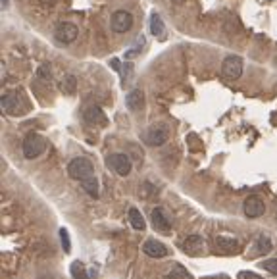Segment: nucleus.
<instances>
[{"instance_id": "obj_1", "label": "nucleus", "mask_w": 277, "mask_h": 279, "mask_svg": "<svg viewBox=\"0 0 277 279\" xmlns=\"http://www.w3.org/2000/svg\"><path fill=\"white\" fill-rule=\"evenodd\" d=\"M68 176L73 177V179H77V181H85L89 177L95 176V166H93V162L89 158H73L70 164H68Z\"/></svg>"}, {"instance_id": "obj_2", "label": "nucleus", "mask_w": 277, "mask_h": 279, "mask_svg": "<svg viewBox=\"0 0 277 279\" xmlns=\"http://www.w3.org/2000/svg\"><path fill=\"white\" fill-rule=\"evenodd\" d=\"M22 151H24V156L27 160L39 158L40 154L47 151V141H45V137L39 135V133H29V135L24 139Z\"/></svg>"}, {"instance_id": "obj_3", "label": "nucleus", "mask_w": 277, "mask_h": 279, "mask_svg": "<svg viewBox=\"0 0 277 279\" xmlns=\"http://www.w3.org/2000/svg\"><path fill=\"white\" fill-rule=\"evenodd\" d=\"M210 247H212V252H216V254H237L241 250V245H239L237 239L223 237V235H216L212 243H210Z\"/></svg>"}, {"instance_id": "obj_4", "label": "nucleus", "mask_w": 277, "mask_h": 279, "mask_svg": "<svg viewBox=\"0 0 277 279\" xmlns=\"http://www.w3.org/2000/svg\"><path fill=\"white\" fill-rule=\"evenodd\" d=\"M106 164H108V167H112L118 176L121 177H127L129 174H131V167H133V164H131V158L127 156V154H121V152H116V154H110L108 156V160H106Z\"/></svg>"}, {"instance_id": "obj_5", "label": "nucleus", "mask_w": 277, "mask_h": 279, "mask_svg": "<svg viewBox=\"0 0 277 279\" xmlns=\"http://www.w3.org/2000/svg\"><path fill=\"white\" fill-rule=\"evenodd\" d=\"M110 25H112V31L127 33L133 27V16H131L127 10H118V12L112 14Z\"/></svg>"}, {"instance_id": "obj_6", "label": "nucleus", "mask_w": 277, "mask_h": 279, "mask_svg": "<svg viewBox=\"0 0 277 279\" xmlns=\"http://www.w3.org/2000/svg\"><path fill=\"white\" fill-rule=\"evenodd\" d=\"M222 73L229 79H239L243 75V58L241 56H227L222 64Z\"/></svg>"}, {"instance_id": "obj_7", "label": "nucleus", "mask_w": 277, "mask_h": 279, "mask_svg": "<svg viewBox=\"0 0 277 279\" xmlns=\"http://www.w3.org/2000/svg\"><path fill=\"white\" fill-rule=\"evenodd\" d=\"M243 210H245V216L246 218H260V216L266 214V204H264V200L260 197H256V195H250V197H246L245 202H243Z\"/></svg>"}, {"instance_id": "obj_8", "label": "nucleus", "mask_w": 277, "mask_h": 279, "mask_svg": "<svg viewBox=\"0 0 277 279\" xmlns=\"http://www.w3.org/2000/svg\"><path fill=\"white\" fill-rule=\"evenodd\" d=\"M77 35H79L77 27L73 24H70V22H62L54 31L56 40L62 42V45H70V42H73V40L77 39Z\"/></svg>"}, {"instance_id": "obj_9", "label": "nucleus", "mask_w": 277, "mask_h": 279, "mask_svg": "<svg viewBox=\"0 0 277 279\" xmlns=\"http://www.w3.org/2000/svg\"><path fill=\"white\" fill-rule=\"evenodd\" d=\"M204 239L200 237V235H189L187 239L181 243V248L185 254L193 256V258H197V256L204 254Z\"/></svg>"}, {"instance_id": "obj_10", "label": "nucleus", "mask_w": 277, "mask_h": 279, "mask_svg": "<svg viewBox=\"0 0 277 279\" xmlns=\"http://www.w3.org/2000/svg\"><path fill=\"white\" fill-rule=\"evenodd\" d=\"M167 137H169V131L164 125H154L144 133V143L148 146H162L167 141Z\"/></svg>"}, {"instance_id": "obj_11", "label": "nucleus", "mask_w": 277, "mask_h": 279, "mask_svg": "<svg viewBox=\"0 0 277 279\" xmlns=\"http://www.w3.org/2000/svg\"><path fill=\"white\" fill-rule=\"evenodd\" d=\"M151 220H152L154 229H158V231H169V229H172V220L167 218L164 208H160V206L154 208L151 214Z\"/></svg>"}, {"instance_id": "obj_12", "label": "nucleus", "mask_w": 277, "mask_h": 279, "mask_svg": "<svg viewBox=\"0 0 277 279\" xmlns=\"http://www.w3.org/2000/svg\"><path fill=\"white\" fill-rule=\"evenodd\" d=\"M2 110L10 114V116H17L22 114L24 108H22V98L17 95H4L2 96Z\"/></svg>"}, {"instance_id": "obj_13", "label": "nucleus", "mask_w": 277, "mask_h": 279, "mask_svg": "<svg viewBox=\"0 0 277 279\" xmlns=\"http://www.w3.org/2000/svg\"><path fill=\"white\" fill-rule=\"evenodd\" d=\"M143 252L146 256H151V258H164V256H167V248H166V245L160 243V241L148 239L144 243Z\"/></svg>"}, {"instance_id": "obj_14", "label": "nucleus", "mask_w": 277, "mask_h": 279, "mask_svg": "<svg viewBox=\"0 0 277 279\" xmlns=\"http://www.w3.org/2000/svg\"><path fill=\"white\" fill-rule=\"evenodd\" d=\"M271 248H273V243H271V239H269L268 235H258L254 247L250 248V258H256V256H262V254H269Z\"/></svg>"}, {"instance_id": "obj_15", "label": "nucleus", "mask_w": 277, "mask_h": 279, "mask_svg": "<svg viewBox=\"0 0 277 279\" xmlns=\"http://www.w3.org/2000/svg\"><path fill=\"white\" fill-rule=\"evenodd\" d=\"M83 120L91 125H106V114L98 106H89L87 110L83 112Z\"/></svg>"}, {"instance_id": "obj_16", "label": "nucleus", "mask_w": 277, "mask_h": 279, "mask_svg": "<svg viewBox=\"0 0 277 279\" xmlns=\"http://www.w3.org/2000/svg\"><path fill=\"white\" fill-rule=\"evenodd\" d=\"M143 102H144V95L141 89H131L125 96V106L129 108L131 112H137L143 108Z\"/></svg>"}, {"instance_id": "obj_17", "label": "nucleus", "mask_w": 277, "mask_h": 279, "mask_svg": "<svg viewBox=\"0 0 277 279\" xmlns=\"http://www.w3.org/2000/svg\"><path fill=\"white\" fill-rule=\"evenodd\" d=\"M164 279H193V275L187 271V268H183L181 264H172V266H167Z\"/></svg>"}, {"instance_id": "obj_18", "label": "nucleus", "mask_w": 277, "mask_h": 279, "mask_svg": "<svg viewBox=\"0 0 277 279\" xmlns=\"http://www.w3.org/2000/svg\"><path fill=\"white\" fill-rule=\"evenodd\" d=\"M129 222H131V225L137 231H144L146 229V222H144L143 214L137 208H129Z\"/></svg>"}, {"instance_id": "obj_19", "label": "nucleus", "mask_w": 277, "mask_h": 279, "mask_svg": "<svg viewBox=\"0 0 277 279\" xmlns=\"http://www.w3.org/2000/svg\"><path fill=\"white\" fill-rule=\"evenodd\" d=\"M62 93H66V95H73L75 93V89H77V79H75V75H66L62 79Z\"/></svg>"}, {"instance_id": "obj_20", "label": "nucleus", "mask_w": 277, "mask_h": 279, "mask_svg": "<svg viewBox=\"0 0 277 279\" xmlns=\"http://www.w3.org/2000/svg\"><path fill=\"white\" fill-rule=\"evenodd\" d=\"M151 33L154 37H162L164 35V22L158 14H152L151 16Z\"/></svg>"}, {"instance_id": "obj_21", "label": "nucleus", "mask_w": 277, "mask_h": 279, "mask_svg": "<svg viewBox=\"0 0 277 279\" xmlns=\"http://www.w3.org/2000/svg\"><path fill=\"white\" fill-rule=\"evenodd\" d=\"M81 187H83L91 197H95V199L98 197V179H96L95 176L85 179V181H81Z\"/></svg>"}, {"instance_id": "obj_22", "label": "nucleus", "mask_w": 277, "mask_h": 279, "mask_svg": "<svg viewBox=\"0 0 277 279\" xmlns=\"http://www.w3.org/2000/svg\"><path fill=\"white\" fill-rule=\"evenodd\" d=\"M72 275H73V279H89L87 270H85V266H83L79 260L72 264Z\"/></svg>"}, {"instance_id": "obj_23", "label": "nucleus", "mask_w": 277, "mask_h": 279, "mask_svg": "<svg viewBox=\"0 0 277 279\" xmlns=\"http://www.w3.org/2000/svg\"><path fill=\"white\" fill-rule=\"evenodd\" d=\"M262 268H264V270H268L269 273L277 275V258H269V260H264V262H262Z\"/></svg>"}, {"instance_id": "obj_24", "label": "nucleus", "mask_w": 277, "mask_h": 279, "mask_svg": "<svg viewBox=\"0 0 277 279\" xmlns=\"http://www.w3.org/2000/svg\"><path fill=\"white\" fill-rule=\"evenodd\" d=\"M60 239H62V247L66 252H70L72 250V243H70V233L66 231V229H60Z\"/></svg>"}, {"instance_id": "obj_25", "label": "nucleus", "mask_w": 277, "mask_h": 279, "mask_svg": "<svg viewBox=\"0 0 277 279\" xmlns=\"http://www.w3.org/2000/svg\"><path fill=\"white\" fill-rule=\"evenodd\" d=\"M39 77L40 79H50V66H47V64H42L39 68Z\"/></svg>"}, {"instance_id": "obj_26", "label": "nucleus", "mask_w": 277, "mask_h": 279, "mask_svg": "<svg viewBox=\"0 0 277 279\" xmlns=\"http://www.w3.org/2000/svg\"><path fill=\"white\" fill-rule=\"evenodd\" d=\"M239 279H264L254 271H239Z\"/></svg>"}, {"instance_id": "obj_27", "label": "nucleus", "mask_w": 277, "mask_h": 279, "mask_svg": "<svg viewBox=\"0 0 277 279\" xmlns=\"http://www.w3.org/2000/svg\"><path fill=\"white\" fill-rule=\"evenodd\" d=\"M212 279H229V277H227V275H223V273H222V275H216V277H212Z\"/></svg>"}, {"instance_id": "obj_28", "label": "nucleus", "mask_w": 277, "mask_h": 279, "mask_svg": "<svg viewBox=\"0 0 277 279\" xmlns=\"http://www.w3.org/2000/svg\"><path fill=\"white\" fill-rule=\"evenodd\" d=\"M169 2H174V4H183L185 0H169Z\"/></svg>"}]
</instances>
